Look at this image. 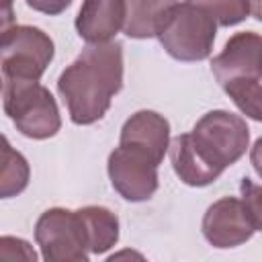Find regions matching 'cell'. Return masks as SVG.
I'll list each match as a JSON object with an SVG mask.
<instances>
[{
  "label": "cell",
  "mask_w": 262,
  "mask_h": 262,
  "mask_svg": "<svg viewBox=\"0 0 262 262\" xmlns=\"http://www.w3.org/2000/svg\"><path fill=\"white\" fill-rule=\"evenodd\" d=\"M123 86V45L117 41L88 43L57 80L70 119L76 125L100 121Z\"/></svg>",
  "instance_id": "obj_1"
},
{
  "label": "cell",
  "mask_w": 262,
  "mask_h": 262,
  "mask_svg": "<svg viewBox=\"0 0 262 262\" xmlns=\"http://www.w3.org/2000/svg\"><path fill=\"white\" fill-rule=\"evenodd\" d=\"M2 102L14 127L31 139L53 137L61 127L57 102L39 80L2 78Z\"/></svg>",
  "instance_id": "obj_2"
},
{
  "label": "cell",
  "mask_w": 262,
  "mask_h": 262,
  "mask_svg": "<svg viewBox=\"0 0 262 262\" xmlns=\"http://www.w3.org/2000/svg\"><path fill=\"white\" fill-rule=\"evenodd\" d=\"M217 20L192 2L176 4L166 16L158 39L166 53L178 61H201L211 55Z\"/></svg>",
  "instance_id": "obj_3"
},
{
  "label": "cell",
  "mask_w": 262,
  "mask_h": 262,
  "mask_svg": "<svg viewBox=\"0 0 262 262\" xmlns=\"http://www.w3.org/2000/svg\"><path fill=\"white\" fill-rule=\"evenodd\" d=\"M196 151L219 174L235 164L250 143V129L239 115L229 111H209L188 133Z\"/></svg>",
  "instance_id": "obj_4"
},
{
  "label": "cell",
  "mask_w": 262,
  "mask_h": 262,
  "mask_svg": "<svg viewBox=\"0 0 262 262\" xmlns=\"http://www.w3.org/2000/svg\"><path fill=\"white\" fill-rule=\"evenodd\" d=\"M0 53L4 80H39L53 59V41L37 27L12 25L2 31Z\"/></svg>",
  "instance_id": "obj_5"
},
{
  "label": "cell",
  "mask_w": 262,
  "mask_h": 262,
  "mask_svg": "<svg viewBox=\"0 0 262 262\" xmlns=\"http://www.w3.org/2000/svg\"><path fill=\"white\" fill-rule=\"evenodd\" d=\"M35 242L47 262H86L88 237L78 211L53 207L35 223Z\"/></svg>",
  "instance_id": "obj_6"
},
{
  "label": "cell",
  "mask_w": 262,
  "mask_h": 262,
  "mask_svg": "<svg viewBox=\"0 0 262 262\" xmlns=\"http://www.w3.org/2000/svg\"><path fill=\"white\" fill-rule=\"evenodd\" d=\"M158 166L145 151L119 143L108 156V178L125 201L141 203L158 190Z\"/></svg>",
  "instance_id": "obj_7"
},
{
  "label": "cell",
  "mask_w": 262,
  "mask_h": 262,
  "mask_svg": "<svg viewBox=\"0 0 262 262\" xmlns=\"http://www.w3.org/2000/svg\"><path fill=\"white\" fill-rule=\"evenodd\" d=\"M254 231L244 201L235 196L215 201L203 217V235L215 248H235L248 242Z\"/></svg>",
  "instance_id": "obj_8"
},
{
  "label": "cell",
  "mask_w": 262,
  "mask_h": 262,
  "mask_svg": "<svg viewBox=\"0 0 262 262\" xmlns=\"http://www.w3.org/2000/svg\"><path fill=\"white\" fill-rule=\"evenodd\" d=\"M211 72L223 86L237 78H262V37L252 31H242L229 37L223 51L213 57Z\"/></svg>",
  "instance_id": "obj_9"
},
{
  "label": "cell",
  "mask_w": 262,
  "mask_h": 262,
  "mask_svg": "<svg viewBox=\"0 0 262 262\" xmlns=\"http://www.w3.org/2000/svg\"><path fill=\"white\" fill-rule=\"evenodd\" d=\"M125 0H84L76 16V31L88 43H104L125 27Z\"/></svg>",
  "instance_id": "obj_10"
},
{
  "label": "cell",
  "mask_w": 262,
  "mask_h": 262,
  "mask_svg": "<svg viewBox=\"0 0 262 262\" xmlns=\"http://www.w3.org/2000/svg\"><path fill=\"white\" fill-rule=\"evenodd\" d=\"M119 143L141 149L162 164L170 145V123L154 111H137L125 121Z\"/></svg>",
  "instance_id": "obj_11"
},
{
  "label": "cell",
  "mask_w": 262,
  "mask_h": 262,
  "mask_svg": "<svg viewBox=\"0 0 262 262\" xmlns=\"http://www.w3.org/2000/svg\"><path fill=\"white\" fill-rule=\"evenodd\" d=\"M168 154H170V162H172L176 176L188 186H207L221 176L196 151L188 133L176 135L168 145Z\"/></svg>",
  "instance_id": "obj_12"
},
{
  "label": "cell",
  "mask_w": 262,
  "mask_h": 262,
  "mask_svg": "<svg viewBox=\"0 0 262 262\" xmlns=\"http://www.w3.org/2000/svg\"><path fill=\"white\" fill-rule=\"evenodd\" d=\"M127 18L125 35L131 39H149L158 37L166 16L178 4V0H125Z\"/></svg>",
  "instance_id": "obj_13"
},
{
  "label": "cell",
  "mask_w": 262,
  "mask_h": 262,
  "mask_svg": "<svg viewBox=\"0 0 262 262\" xmlns=\"http://www.w3.org/2000/svg\"><path fill=\"white\" fill-rule=\"evenodd\" d=\"M78 213L82 217L86 237H88V248L92 254H104L117 244L119 219L113 211H108L106 207L88 205V207L78 209Z\"/></svg>",
  "instance_id": "obj_14"
},
{
  "label": "cell",
  "mask_w": 262,
  "mask_h": 262,
  "mask_svg": "<svg viewBox=\"0 0 262 262\" xmlns=\"http://www.w3.org/2000/svg\"><path fill=\"white\" fill-rule=\"evenodd\" d=\"M29 164L27 160L12 149L6 137H2V168H0V194L2 199H10L23 192L29 184Z\"/></svg>",
  "instance_id": "obj_15"
},
{
  "label": "cell",
  "mask_w": 262,
  "mask_h": 262,
  "mask_svg": "<svg viewBox=\"0 0 262 262\" xmlns=\"http://www.w3.org/2000/svg\"><path fill=\"white\" fill-rule=\"evenodd\" d=\"M225 94L250 119L262 123V84L252 78H237L223 84Z\"/></svg>",
  "instance_id": "obj_16"
},
{
  "label": "cell",
  "mask_w": 262,
  "mask_h": 262,
  "mask_svg": "<svg viewBox=\"0 0 262 262\" xmlns=\"http://www.w3.org/2000/svg\"><path fill=\"white\" fill-rule=\"evenodd\" d=\"M188 2L205 8L221 27H233L242 23L250 12L248 0H188Z\"/></svg>",
  "instance_id": "obj_17"
},
{
  "label": "cell",
  "mask_w": 262,
  "mask_h": 262,
  "mask_svg": "<svg viewBox=\"0 0 262 262\" xmlns=\"http://www.w3.org/2000/svg\"><path fill=\"white\" fill-rule=\"evenodd\" d=\"M239 192H242V201L246 205V211L250 215L254 229L262 231V186L254 184L250 178H242Z\"/></svg>",
  "instance_id": "obj_18"
},
{
  "label": "cell",
  "mask_w": 262,
  "mask_h": 262,
  "mask_svg": "<svg viewBox=\"0 0 262 262\" xmlns=\"http://www.w3.org/2000/svg\"><path fill=\"white\" fill-rule=\"evenodd\" d=\"M12 246H14L12 244V237L4 235L0 239V260L8 262V260H14V256H16V260H29V262H35L37 260V254L33 252V248L25 239H18L16 237V248H12Z\"/></svg>",
  "instance_id": "obj_19"
},
{
  "label": "cell",
  "mask_w": 262,
  "mask_h": 262,
  "mask_svg": "<svg viewBox=\"0 0 262 262\" xmlns=\"http://www.w3.org/2000/svg\"><path fill=\"white\" fill-rule=\"evenodd\" d=\"M27 4L37 12L55 16V14H61L72 4V0H27Z\"/></svg>",
  "instance_id": "obj_20"
},
{
  "label": "cell",
  "mask_w": 262,
  "mask_h": 262,
  "mask_svg": "<svg viewBox=\"0 0 262 262\" xmlns=\"http://www.w3.org/2000/svg\"><path fill=\"white\" fill-rule=\"evenodd\" d=\"M250 162H252L256 174L262 178V137L256 139V143H254V147H252V151H250Z\"/></svg>",
  "instance_id": "obj_21"
},
{
  "label": "cell",
  "mask_w": 262,
  "mask_h": 262,
  "mask_svg": "<svg viewBox=\"0 0 262 262\" xmlns=\"http://www.w3.org/2000/svg\"><path fill=\"white\" fill-rule=\"evenodd\" d=\"M12 0H4V10H2V31L10 27V20H12Z\"/></svg>",
  "instance_id": "obj_22"
},
{
  "label": "cell",
  "mask_w": 262,
  "mask_h": 262,
  "mask_svg": "<svg viewBox=\"0 0 262 262\" xmlns=\"http://www.w3.org/2000/svg\"><path fill=\"white\" fill-rule=\"evenodd\" d=\"M248 4H250V12H252V16H254L256 20L262 23V0H248Z\"/></svg>",
  "instance_id": "obj_23"
}]
</instances>
